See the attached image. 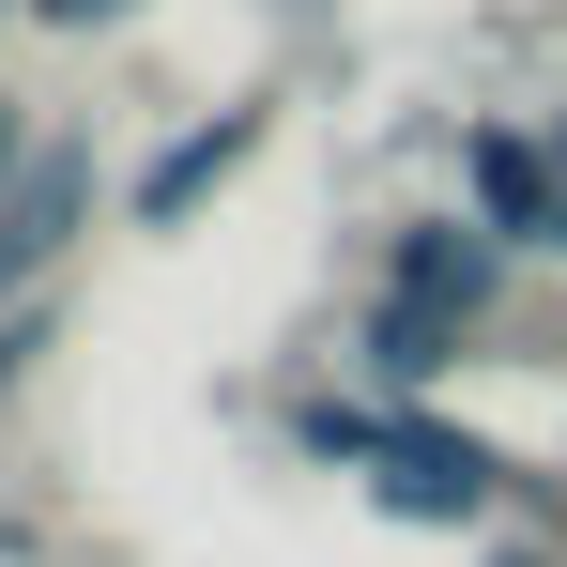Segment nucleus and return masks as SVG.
I'll return each mask as SVG.
<instances>
[{
	"mask_svg": "<svg viewBox=\"0 0 567 567\" xmlns=\"http://www.w3.org/2000/svg\"><path fill=\"white\" fill-rule=\"evenodd\" d=\"M461 169H475V230H491V246H553V230H567V154L506 138V123H475Z\"/></svg>",
	"mask_w": 567,
	"mask_h": 567,
	"instance_id": "1",
	"label": "nucleus"
},
{
	"mask_svg": "<svg viewBox=\"0 0 567 567\" xmlns=\"http://www.w3.org/2000/svg\"><path fill=\"white\" fill-rule=\"evenodd\" d=\"M383 506H399V522H475V506H491V445H445V430H399V414H383Z\"/></svg>",
	"mask_w": 567,
	"mask_h": 567,
	"instance_id": "2",
	"label": "nucleus"
},
{
	"mask_svg": "<svg viewBox=\"0 0 567 567\" xmlns=\"http://www.w3.org/2000/svg\"><path fill=\"white\" fill-rule=\"evenodd\" d=\"M78 215H93V169H78V154H31V185L0 199V307H16V291L78 246Z\"/></svg>",
	"mask_w": 567,
	"mask_h": 567,
	"instance_id": "3",
	"label": "nucleus"
},
{
	"mask_svg": "<svg viewBox=\"0 0 567 567\" xmlns=\"http://www.w3.org/2000/svg\"><path fill=\"white\" fill-rule=\"evenodd\" d=\"M246 154H261V107H215V123H185V138H169V154L138 169V215H154V230H185V215L230 185Z\"/></svg>",
	"mask_w": 567,
	"mask_h": 567,
	"instance_id": "4",
	"label": "nucleus"
},
{
	"mask_svg": "<svg viewBox=\"0 0 567 567\" xmlns=\"http://www.w3.org/2000/svg\"><path fill=\"white\" fill-rule=\"evenodd\" d=\"M491 277H506V246H491V230H399V307L475 322V307H491Z\"/></svg>",
	"mask_w": 567,
	"mask_h": 567,
	"instance_id": "5",
	"label": "nucleus"
},
{
	"mask_svg": "<svg viewBox=\"0 0 567 567\" xmlns=\"http://www.w3.org/2000/svg\"><path fill=\"white\" fill-rule=\"evenodd\" d=\"M445 353H461V322H445V307H383V322H369V369H383V383H430Z\"/></svg>",
	"mask_w": 567,
	"mask_h": 567,
	"instance_id": "6",
	"label": "nucleus"
},
{
	"mask_svg": "<svg viewBox=\"0 0 567 567\" xmlns=\"http://www.w3.org/2000/svg\"><path fill=\"white\" fill-rule=\"evenodd\" d=\"M31 185V123H16V93H0V199Z\"/></svg>",
	"mask_w": 567,
	"mask_h": 567,
	"instance_id": "7",
	"label": "nucleus"
},
{
	"mask_svg": "<svg viewBox=\"0 0 567 567\" xmlns=\"http://www.w3.org/2000/svg\"><path fill=\"white\" fill-rule=\"evenodd\" d=\"M31 353H47V322H31V307H16V322H0V383L31 369Z\"/></svg>",
	"mask_w": 567,
	"mask_h": 567,
	"instance_id": "8",
	"label": "nucleus"
},
{
	"mask_svg": "<svg viewBox=\"0 0 567 567\" xmlns=\"http://www.w3.org/2000/svg\"><path fill=\"white\" fill-rule=\"evenodd\" d=\"M47 16H62V31H93V16H123V0H47Z\"/></svg>",
	"mask_w": 567,
	"mask_h": 567,
	"instance_id": "9",
	"label": "nucleus"
},
{
	"mask_svg": "<svg viewBox=\"0 0 567 567\" xmlns=\"http://www.w3.org/2000/svg\"><path fill=\"white\" fill-rule=\"evenodd\" d=\"M553 246H567V230H553Z\"/></svg>",
	"mask_w": 567,
	"mask_h": 567,
	"instance_id": "10",
	"label": "nucleus"
}]
</instances>
